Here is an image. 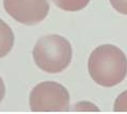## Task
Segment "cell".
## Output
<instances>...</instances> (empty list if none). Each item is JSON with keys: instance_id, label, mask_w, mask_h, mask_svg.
I'll list each match as a JSON object with an SVG mask.
<instances>
[{"instance_id": "1", "label": "cell", "mask_w": 127, "mask_h": 114, "mask_svg": "<svg viewBox=\"0 0 127 114\" xmlns=\"http://www.w3.org/2000/svg\"><path fill=\"white\" fill-rule=\"evenodd\" d=\"M88 70L98 85L104 87L115 86L127 75V58L114 45H100L90 55Z\"/></svg>"}, {"instance_id": "2", "label": "cell", "mask_w": 127, "mask_h": 114, "mask_svg": "<svg viewBox=\"0 0 127 114\" xmlns=\"http://www.w3.org/2000/svg\"><path fill=\"white\" fill-rule=\"evenodd\" d=\"M33 60L36 66L48 74L63 72L72 61L70 43L58 34L45 35L33 48Z\"/></svg>"}, {"instance_id": "3", "label": "cell", "mask_w": 127, "mask_h": 114, "mask_svg": "<svg viewBox=\"0 0 127 114\" xmlns=\"http://www.w3.org/2000/svg\"><path fill=\"white\" fill-rule=\"evenodd\" d=\"M29 104L31 111L34 112L67 111L69 109V94L63 85L45 81L33 87L30 93Z\"/></svg>"}, {"instance_id": "4", "label": "cell", "mask_w": 127, "mask_h": 114, "mask_svg": "<svg viewBox=\"0 0 127 114\" xmlns=\"http://www.w3.org/2000/svg\"><path fill=\"white\" fill-rule=\"evenodd\" d=\"M3 6L10 16L27 26L41 23L49 12L47 0H3Z\"/></svg>"}, {"instance_id": "5", "label": "cell", "mask_w": 127, "mask_h": 114, "mask_svg": "<svg viewBox=\"0 0 127 114\" xmlns=\"http://www.w3.org/2000/svg\"><path fill=\"white\" fill-rule=\"evenodd\" d=\"M14 45V33L12 29L0 18V58L5 57Z\"/></svg>"}, {"instance_id": "6", "label": "cell", "mask_w": 127, "mask_h": 114, "mask_svg": "<svg viewBox=\"0 0 127 114\" xmlns=\"http://www.w3.org/2000/svg\"><path fill=\"white\" fill-rule=\"evenodd\" d=\"M59 9L67 12H76L84 9L90 0H51Z\"/></svg>"}, {"instance_id": "7", "label": "cell", "mask_w": 127, "mask_h": 114, "mask_svg": "<svg viewBox=\"0 0 127 114\" xmlns=\"http://www.w3.org/2000/svg\"><path fill=\"white\" fill-rule=\"evenodd\" d=\"M113 109L115 112H123L127 111V91L123 92L122 94L118 96L114 101Z\"/></svg>"}, {"instance_id": "8", "label": "cell", "mask_w": 127, "mask_h": 114, "mask_svg": "<svg viewBox=\"0 0 127 114\" xmlns=\"http://www.w3.org/2000/svg\"><path fill=\"white\" fill-rule=\"evenodd\" d=\"M115 11L123 15H127V0H109Z\"/></svg>"}, {"instance_id": "9", "label": "cell", "mask_w": 127, "mask_h": 114, "mask_svg": "<svg viewBox=\"0 0 127 114\" xmlns=\"http://www.w3.org/2000/svg\"><path fill=\"white\" fill-rule=\"evenodd\" d=\"M4 94H5V86H4V83H3L2 78L0 77V102L2 101L3 97H4Z\"/></svg>"}]
</instances>
